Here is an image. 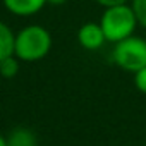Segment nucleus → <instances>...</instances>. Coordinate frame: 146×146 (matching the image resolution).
Segmentation results:
<instances>
[{
  "label": "nucleus",
  "instance_id": "7ed1b4c3",
  "mask_svg": "<svg viewBox=\"0 0 146 146\" xmlns=\"http://www.w3.org/2000/svg\"><path fill=\"white\" fill-rule=\"evenodd\" d=\"M112 60L119 69L125 72H132V74L144 69L146 67V38L132 35L119 43H113Z\"/></svg>",
  "mask_w": 146,
  "mask_h": 146
},
{
  "label": "nucleus",
  "instance_id": "ddd939ff",
  "mask_svg": "<svg viewBox=\"0 0 146 146\" xmlns=\"http://www.w3.org/2000/svg\"><path fill=\"white\" fill-rule=\"evenodd\" d=\"M0 146H7V136H4L0 132Z\"/></svg>",
  "mask_w": 146,
  "mask_h": 146
},
{
  "label": "nucleus",
  "instance_id": "6e6552de",
  "mask_svg": "<svg viewBox=\"0 0 146 146\" xmlns=\"http://www.w3.org/2000/svg\"><path fill=\"white\" fill-rule=\"evenodd\" d=\"M19 69H21V60L16 55L5 57L4 60H0V76L5 78V79H12L19 74Z\"/></svg>",
  "mask_w": 146,
  "mask_h": 146
},
{
  "label": "nucleus",
  "instance_id": "0eeeda50",
  "mask_svg": "<svg viewBox=\"0 0 146 146\" xmlns=\"http://www.w3.org/2000/svg\"><path fill=\"white\" fill-rule=\"evenodd\" d=\"M14 41H16V33L11 29L7 23L0 19V60L14 55Z\"/></svg>",
  "mask_w": 146,
  "mask_h": 146
},
{
  "label": "nucleus",
  "instance_id": "1a4fd4ad",
  "mask_svg": "<svg viewBox=\"0 0 146 146\" xmlns=\"http://www.w3.org/2000/svg\"><path fill=\"white\" fill-rule=\"evenodd\" d=\"M129 5L136 16L137 24L141 28H146V0H131Z\"/></svg>",
  "mask_w": 146,
  "mask_h": 146
},
{
  "label": "nucleus",
  "instance_id": "9b49d317",
  "mask_svg": "<svg viewBox=\"0 0 146 146\" xmlns=\"http://www.w3.org/2000/svg\"><path fill=\"white\" fill-rule=\"evenodd\" d=\"M98 5H102L103 9L107 7H115V5H124V4H129L131 0H95Z\"/></svg>",
  "mask_w": 146,
  "mask_h": 146
},
{
  "label": "nucleus",
  "instance_id": "9d476101",
  "mask_svg": "<svg viewBox=\"0 0 146 146\" xmlns=\"http://www.w3.org/2000/svg\"><path fill=\"white\" fill-rule=\"evenodd\" d=\"M134 86L139 93L146 95V67L137 70L136 74H134Z\"/></svg>",
  "mask_w": 146,
  "mask_h": 146
},
{
  "label": "nucleus",
  "instance_id": "423d86ee",
  "mask_svg": "<svg viewBox=\"0 0 146 146\" xmlns=\"http://www.w3.org/2000/svg\"><path fill=\"white\" fill-rule=\"evenodd\" d=\"M7 146H38V137L29 127L19 125L7 134Z\"/></svg>",
  "mask_w": 146,
  "mask_h": 146
},
{
  "label": "nucleus",
  "instance_id": "f257e3e1",
  "mask_svg": "<svg viewBox=\"0 0 146 146\" xmlns=\"http://www.w3.org/2000/svg\"><path fill=\"white\" fill-rule=\"evenodd\" d=\"M52 45V35L45 26L28 24L16 33L14 55L21 62H38L50 53Z\"/></svg>",
  "mask_w": 146,
  "mask_h": 146
},
{
  "label": "nucleus",
  "instance_id": "4468645a",
  "mask_svg": "<svg viewBox=\"0 0 146 146\" xmlns=\"http://www.w3.org/2000/svg\"><path fill=\"white\" fill-rule=\"evenodd\" d=\"M144 146H146V143H144Z\"/></svg>",
  "mask_w": 146,
  "mask_h": 146
},
{
  "label": "nucleus",
  "instance_id": "f8f14e48",
  "mask_svg": "<svg viewBox=\"0 0 146 146\" xmlns=\"http://www.w3.org/2000/svg\"><path fill=\"white\" fill-rule=\"evenodd\" d=\"M67 0H46V5H64Z\"/></svg>",
  "mask_w": 146,
  "mask_h": 146
},
{
  "label": "nucleus",
  "instance_id": "20e7f679",
  "mask_svg": "<svg viewBox=\"0 0 146 146\" xmlns=\"http://www.w3.org/2000/svg\"><path fill=\"white\" fill-rule=\"evenodd\" d=\"M78 43L88 50V52H96L103 46V43H107V38L103 35V29L100 26V23H84L79 26L78 29Z\"/></svg>",
  "mask_w": 146,
  "mask_h": 146
},
{
  "label": "nucleus",
  "instance_id": "39448f33",
  "mask_svg": "<svg viewBox=\"0 0 146 146\" xmlns=\"http://www.w3.org/2000/svg\"><path fill=\"white\" fill-rule=\"evenodd\" d=\"M2 4L17 17H31L46 5V0H2Z\"/></svg>",
  "mask_w": 146,
  "mask_h": 146
},
{
  "label": "nucleus",
  "instance_id": "f03ea898",
  "mask_svg": "<svg viewBox=\"0 0 146 146\" xmlns=\"http://www.w3.org/2000/svg\"><path fill=\"white\" fill-rule=\"evenodd\" d=\"M98 23H100L108 43H119V41L132 36L139 26L129 4L107 7Z\"/></svg>",
  "mask_w": 146,
  "mask_h": 146
}]
</instances>
